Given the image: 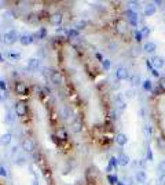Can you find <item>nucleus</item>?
<instances>
[{
  "mask_svg": "<svg viewBox=\"0 0 165 185\" xmlns=\"http://www.w3.org/2000/svg\"><path fill=\"white\" fill-rule=\"evenodd\" d=\"M114 105H116V109H118L120 112H124L127 109V98L123 93H116L114 94Z\"/></svg>",
  "mask_w": 165,
  "mask_h": 185,
  "instance_id": "nucleus-1",
  "label": "nucleus"
},
{
  "mask_svg": "<svg viewBox=\"0 0 165 185\" xmlns=\"http://www.w3.org/2000/svg\"><path fill=\"white\" fill-rule=\"evenodd\" d=\"M3 39H4V41L7 43V44H14L17 40H19V36H18L17 31L11 29V31L6 32L4 35H3Z\"/></svg>",
  "mask_w": 165,
  "mask_h": 185,
  "instance_id": "nucleus-2",
  "label": "nucleus"
},
{
  "mask_svg": "<svg viewBox=\"0 0 165 185\" xmlns=\"http://www.w3.org/2000/svg\"><path fill=\"white\" fill-rule=\"evenodd\" d=\"M125 17H127V21L131 26H138V13H134L128 9L125 13Z\"/></svg>",
  "mask_w": 165,
  "mask_h": 185,
  "instance_id": "nucleus-3",
  "label": "nucleus"
},
{
  "mask_svg": "<svg viewBox=\"0 0 165 185\" xmlns=\"http://www.w3.org/2000/svg\"><path fill=\"white\" fill-rule=\"evenodd\" d=\"M116 77L117 80H127V79H130V72H128V69L124 68V66H118L116 69Z\"/></svg>",
  "mask_w": 165,
  "mask_h": 185,
  "instance_id": "nucleus-4",
  "label": "nucleus"
},
{
  "mask_svg": "<svg viewBox=\"0 0 165 185\" xmlns=\"http://www.w3.org/2000/svg\"><path fill=\"white\" fill-rule=\"evenodd\" d=\"M150 62H152L154 69H161V68H164L165 59H164V57H161V55H154V57L150 59Z\"/></svg>",
  "mask_w": 165,
  "mask_h": 185,
  "instance_id": "nucleus-5",
  "label": "nucleus"
},
{
  "mask_svg": "<svg viewBox=\"0 0 165 185\" xmlns=\"http://www.w3.org/2000/svg\"><path fill=\"white\" fill-rule=\"evenodd\" d=\"M135 181L140 185H144L147 182V174L144 170H138V171L135 173Z\"/></svg>",
  "mask_w": 165,
  "mask_h": 185,
  "instance_id": "nucleus-6",
  "label": "nucleus"
},
{
  "mask_svg": "<svg viewBox=\"0 0 165 185\" xmlns=\"http://www.w3.org/2000/svg\"><path fill=\"white\" fill-rule=\"evenodd\" d=\"M14 109H15V113H17L18 116H25L28 113V108L26 105H25V102H22V101H19V102H17L15 104V106H14Z\"/></svg>",
  "mask_w": 165,
  "mask_h": 185,
  "instance_id": "nucleus-7",
  "label": "nucleus"
},
{
  "mask_svg": "<svg viewBox=\"0 0 165 185\" xmlns=\"http://www.w3.org/2000/svg\"><path fill=\"white\" fill-rule=\"evenodd\" d=\"M15 91H17V94H19V95H26V94H29V87H28L25 83L18 81V83H15Z\"/></svg>",
  "mask_w": 165,
  "mask_h": 185,
  "instance_id": "nucleus-8",
  "label": "nucleus"
},
{
  "mask_svg": "<svg viewBox=\"0 0 165 185\" xmlns=\"http://www.w3.org/2000/svg\"><path fill=\"white\" fill-rule=\"evenodd\" d=\"M62 21H63V17L61 13H55L50 17V22H51V25H54V26H59V25L62 24Z\"/></svg>",
  "mask_w": 165,
  "mask_h": 185,
  "instance_id": "nucleus-9",
  "label": "nucleus"
},
{
  "mask_svg": "<svg viewBox=\"0 0 165 185\" xmlns=\"http://www.w3.org/2000/svg\"><path fill=\"white\" fill-rule=\"evenodd\" d=\"M21 146H22V151H25V152H33V149H35V144L30 138H25Z\"/></svg>",
  "mask_w": 165,
  "mask_h": 185,
  "instance_id": "nucleus-10",
  "label": "nucleus"
},
{
  "mask_svg": "<svg viewBox=\"0 0 165 185\" xmlns=\"http://www.w3.org/2000/svg\"><path fill=\"white\" fill-rule=\"evenodd\" d=\"M157 13V7L154 6V3H149V4L144 6V10H143V14L144 17H152Z\"/></svg>",
  "mask_w": 165,
  "mask_h": 185,
  "instance_id": "nucleus-11",
  "label": "nucleus"
},
{
  "mask_svg": "<svg viewBox=\"0 0 165 185\" xmlns=\"http://www.w3.org/2000/svg\"><path fill=\"white\" fill-rule=\"evenodd\" d=\"M35 41V39H33V35H28V33H25V35H22V36H19V43L22 46H29L32 44Z\"/></svg>",
  "mask_w": 165,
  "mask_h": 185,
  "instance_id": "nucleus-12",
  "label": "nucleus"
},
{
  "mask_svg": "<svg viewBox=\"0 0 165 185\" xmlns=\"http://www.w3.org/2000/svg\"><path fill=\"white\" fill-rule=\"evenodd\" d=\"M51 81H52L55 86H61L63 83V77L61 75V72H52L51 73Z\"/></svg>",
  "mask_w": 165,
  "mask_h": 185,
  "instance_id": "nucleus-13",
  "label": "nucleus"
},
{
  "mask_svg": "<svg viewBox=\"0 0 165 185\" xmlns=\"http://www.w3.org/2000/svg\"><path fill=\"white\" fill-rule=\"evenodd\" d=\"M116 142L120 145V146L127 145V142H128V137H127V134H124V133H117L116 134Z\"/></svg>",
  "mask_w": 165,
  "mask_h": 185,
  "instance_id": "nucleus-14",
  "label": "nucleus"
},
{
  "mask_svg": "<svg viewBox=\"0 0 165 185\" xmlns=\"http://www.w3.org/2000/svg\"><path fill=\"white\" fill-rule=\"evenodd\" d=\"M143 50H144L146 53H149V54H153V53L157 50V44L154 41H146L144 46H143Z\"/></svg>",
  "mask_w": 165,
  "mask_h": 185,
  "instance_id": "nucleus-15",
  "label": "nucleus"
},
{
  "mask_svg": "<svg viewBox=\"0 0 165 185\" xmlns=\"http://www.w3.org/2000/svg\"><path fill=\"white\" fill-rule=\"evenodd\" d=\"M81 130H83V122L80 119H74L72 122V131L73 133H80Z\"/></svg>",
  "mask_w": 165,
  "mask_h": 185,
  "instance_id": "nucleus-16",
  "label": "nucleus"
},
{
  "mask_svg": "<svg viewBox=\"0 0 165 185\" xmlns=\"http://www.w3.org/2000/svg\"><path fill=\"white\" fill-rule=\"evenodd\" d=\"M127 26H128V24H127V21H124V19H117L116 21V29L120 33H124L125 31H127Z\"/></svg>",
  "mask_w": 165,
  "mask_h": 185,
  "instance_id": "nucleus-17",
  "label": "nucleus"
},
{
  "mask_svg": "<svg viewBox=\"0 0 165 185\" xmlns=\"http://www.w3.org/2000/svg\"><path fill=\"white\" fill-rule=\"evenodd\" d=\"M11 140H13V136H11L10 133H4V134L0 136V145L6 146V145H8L10 142H11Z\"/></svg>",
  "mask_w": 165,
  "mask_h": 185,
  "instance_id": "nucleus-18",
  "label": "nucleus"
},
{
  "mask_svg": "<svg viewBox=\"0 0 165 185\" xmlns=\"http://www.w3.org/2000/svg\"><path fill=\"white\" fill-rule=\"evenodd\" d=\"M117 159H118V164L123 166V167H125V166H128V164H130V156H128L127 154H121Z\"/></svg>",
  "mask_w": 165,
  "mask_h": 185,
  "instance_id": "nucleus-19",
  "label": "nucleus"
},
{
  "mask_svg": "<svg viewBox=\"0 0 165 185\" xmlns=\"http://www.w3.org/2000/svg\"><path fill=\"white\" fill-rule=\"evenodd\" d=\"M28 66H29V69H37L39 66H40V59L39 58H29L28 59Z\"/></svg>",
  "mask_w": 165,
  "mask_h": 185,
  "instance_id": "nucleus-20",
  "label": "nucleus"
},
{
  "mask_svg": "<svg viewBox=\"0 0 165 185\" xmlns=\"http://www.w3.org/2000/svg\"><path fill=\"white\" fill-rule=\"evenodd\" d=\"M130 81H131V84H132L134 87H136V86H139V84H142V83H143L142 79H140V76H139L138 73L132 75V76L130 77Z\"/></svg>",
  "mask_w": 165,
  "mask_h": 185,
  "instance_id": "nucleus-21",
  "label": "nucleus"
},
{
  "mask_svg": "<svg viewBox=\"0 0 165 185\" xmlns=\"http://www.w3.org/2000/svg\"><path fill=\"white\" fill-rule=\"evenodd\" d=\"M142 133H143V137H144L146 140H149V138L152 137V127L149 126V124H144V126L142 127Z\"/></svg>",
  "mask_w": 165,
  "mask_h": 185,
  "instance_id": "nucleus-22",
  "label": "nucleus"
},
{
  "mask_svg": "<svg viewBox=\"0 0 165 185\" xmlns=\"http://www.w3.org/2000/svg\"><path fill=\"white\" fill-rule=\"evenodd\" d=\"M124 95L127 99H134L135 97H136V91H135V89H128V90L124 93Z\"/></svg>",
  "mask_w": 165,
  "mask_h": 185,
  "instance_id": "nucleus-23",
  "label": "nucleus"
},
{
  "mask_svg": "<svg viewBox=\"0 0 165 185\" xmlns=\"http://www.w3.org/2000/svg\"><path fill=\"white\" fill-rule=\"evenodd\" d=\"M66 35H67V39H77L79 37V31L77 29H69L66 32Z\"/></svg>",
  "mask_w": 165,
  "mask_h": 185,
  "instance_id": "nucleus-24",
  "label": "nucleus"
},
{
  "mask_svg": "<svg viewBox=\"0 0 165 185\" xmlns=\"http://www.w3.org/2000/svg\"><path fill=\"white\" fill-rule=\"evenodd\" d=\"M142 86H143V90L144 91H150L153 89V81L149 80V79H146V80L142 83Z\"/></svg>",
  "mask_w": 165,
  "mask_h": 185,
  "instance_id": "nucleus-25",
  "label": "nucleus"
},
{
  "mask_svg": "<svg viewBox=\"0 0 165 185\" xmlns=\"http://www.w3.org/2000/svg\"><path fill=\"white\" fill-rule=\"evenodd\" d=\"M4 120H6V123H14V120H15V117H14V115H13V112L11 111H7V113H6V117H4Z\"/></svg>",
  "mask_w": 165,
  "mask_h": 185,
  "instance_id": "nucleus-26",
  "label": "nucleus"
},
{
  "mask_svg": "<svg viewBox=\"0 0 165 185\" xmlns=\"http://www.w3.org/2000/svg\"><path fill=\"white\" fill-rule=\"evenodd\" d=\"M14 163H15L17 166H25V164H26V158H25V156H18V158L14 160Z\"/></svg>",
  "mask_w": 165,
  "mask_h": 185,
  "instance_id": "nucleus-27",
  "label": "nucleus"
},
{
  "mask_svg": "<svg viewBox=\"0 0 165 185\" xmlns=\"http://www.w3.org/2000/svg\"><path fill=\"white\" fill-rule=\"evenodd\" d=\"M107 181H109L110 185H116L117 182H118V178H117L116 174H109V176H107Z\"/></svg>",
  "mask_w": 165,
  "mask_h": 185,
  "instance_id": "nucleus-28",
  "label": "nucleus"
},
{
  "mask_svg": "<svg viewBox=\"0 0 165 185\" xmlns=\"http://www.w3.org/2000/svg\"><path fill=\"white\" fill-rule=\"evenodd\" d=\"M37 19H39V17H37L36 14H29V15H26V21L29 24H36Z\"/></svg>",
  "mask_w": 165,
  "mask_h": 185,
  "instance_id": "nucleus-29",
  "label": "nucleus"
},
{
  "mask_svg": "<svg viewBox=\"0 0 165 185\" xmlns=\"http://www.w3.org/2000/svg\"><path fill=\"white\" fill-rule=\"evenodd\" d=\"M146 160H149V162H153V160H154V155H153V151L150 148L146 149Z\"/></svg>",
  "mask_w": 165,
  "mask_h": 185,
  "instance_id": "nucleus-30",
  "label": "nucleus"
},
{
  "mask_svg": "<svg viewBox=\"0 0 165 185\" xmlns=\"http://www.w3.org/2000/svg\"><path fill=\"white\" fill-rule=\"evenodd\" d=\"M140 33H142L143 39H146V37H149V36H150V29H149L147 26H143L142 29H140Z\"/></svg>",
  "mask_w": 165,
  "mask_h": 185,
  "instance_id": "nucleus-31",
  "label": "nucleus"
},
{
  "mask_svg": "<svg viewBox=\"0 0 165 185\" xmlns=\"http://www.w3.org/2000/svg\"><path fill=\"white\" fill-rule=\"evenodd\" d=\"M134 37H135V40L138 41H142L143 40V36H142V33H140V31H138V29H135L134 31Z\"/></svg>",
  "mask_w": 165,
  "mask_h": 185,
  "instance_id": "nucleus-32",
  "label": "nucleus"
},
{
  "mask_svg": "<svg viewBox=\"0 0 165 185\" xmlns=\"http://www.w3.org/2000/svg\"><path fill=\"white\" fill-rule=\"evenodd\" d=\"M123 182H124L125 185H135V178H132V177H125L124 180H123Z\"/></svg>",
  "mask_w": 165,
  "mask_h": 185,
  "instance_id": "nucleus-33",
  "label": "nucleus"
},
{
  "mask_svg": "<svg viewBox=\"0 0 165 185\" xmlns=\"http://www.w3.org/2000/svg\"><path fill=\"white\" fill-rule=\"evenodd\" d=\"M130 4H131V7H130L131 11H134V13H138V11H139V3H136V1H131Z\"/></svg>",
  "mask_w": 165,
  "mask_h": 185,
  "instance_id": "nucleus-34",
  "label": "nucleus"
},
{
  "mask_svg": "<svg viewBox=\"0 0 165 185\" xmlns=\"http://www.w3.org/2000/svg\"><path fill=\"white\" fill-rule=\"evenodd\" d=\"M109 164H110L113 169H116V170H117V166H118V159L114 158V156H113V158H110V163H109Z\"/></svg>",
  "mask_w": 165,
  "mask_h": 185,
  "instance_id": "nucleus-35",
  "label": "nucleus"
},
{
  "mask_svg": "<svg viewBox=\"0 0 165 185\" xmlns=\"http://www.w3.org/2000/svg\"><path fill=\"white\" fill-rule=\"evenodd\" d=\"M102 66H103V69H105V71H109V69H110V66H112V64H110V61H109V59H103V61H102Z\"/></svg>",
  "mask_w": 165,
  "mask_h": 185,
  "instance_id": "nucleus-36",
  "label": "nucleus"
},
{
  "mask_svg": "<svg viewBox=\"0 0 165 185\" xmlns=\"http://www.w3.org/2000/svg\"><path fill=\"white\" fill-rule=\"evenodd\" d=\"M157 169H158V171H161L162 174H165V160H161V162L158 163Z\"/></svg>",
  "mask_w": 165,
  "mask_h": 185,
  "instance_id": "nucleus-37",
  "label": "nucleus"
},
{
  "mask_svg": "<svg viewBox=\"0 0 165 185\" xmlns=\"http://www.w3.org/2000/svg\"><path fill=\"white\" fill-rule=\"evenodd\" d=\"M139 54H140V49H136V47H134V49L131 50V55H132L134 58L139 57Z\"/></svg>",
  "mask_w": 165,
  "mask_h": 185,
  "instance_id": "nucleus-38",
  "label": "nucleus"
},
{
  "mask_svg": "<svg viewBox=\"0 0 165 185\" xmlns=\"http://www.w3.org/2000/svg\"><path fill=\"white\" fill-rule=\"evenodd\" d=\"M158 87H160V90H165V77L158 79Z\"/></svg>",
  "mask_w": 165,
  "mask_h": 185,
  "instance_id": "nucleus-39",
  "label": "nucleus"
},
{
  "mask_svg": "<svg viewBox=\"0 0 165 185\" xmlns=\"http://www.w3.org/2000/svg\"><path fill=\"white\" fill-rule=\"evenodd\" d=\"M45 35H47V31H45L44 28H40V31H39V33H37L39 39H44Z\"/></svg>",
  "mask_w": 165,
  "mask_h": 185,
  "instance_id": "nucleus-40",
  "label": "nucleus"
},
{
  "mask_svg": "<svg viewBox=\"0 0 165 185\" xmlns=\"http://www.w3.org/2000/svg\"><path fill=\"white\" fill-rule=\"evenodd\" d=\"M69 116H70V112H69V109L67 108H63L62 109V117L66 120V119H69Z\"/></svg>",
  "mask_w": 165,
  "mask_h": 185,
  "instance_id": "nucleus-41",
  "label": "nucleus"
},
{
  "mask_svg": "<svg viewBox=\"0 0 165 185\" xmlns=\"http://www.w3.org/2000/svg\"><path fill=\"white\" fill-rule=\"evenodd\" d=\"M84 26H85V22H84V21H79V22L76 24V29H77V31H80V29H83Z\"/></svg>",
  "mask_w": 165,
  "mask_h": 185,
  "instance_id": "nucleus-42",
  "label": "nucleus"
},
{
  "mask_svg": "<svg viewBox=\"0 0 165 185\" xmlns=\"http://www.w3.org/2000/svg\"><path fill=\"white\" fill-rule=\"evenodd\" d=\"M0 176H1V177H7V176H8L7 170H6L3 166H0Z\"/></svg>",
  "mask_w": 165,
  "mask_h": 185,
  "instance_id": "nucleus-43",
  "label": "nucleus"
},
{
  "mask_svg": "<svg viewBox=\"0 0 165 185\" xmlns=\"http://www.w3.org/2000/svg\"><path fill=\"white\" fill-rule=\"evenodd\" d=\"M10 57L13 59H19L21 58V54L19 53H10Z\"/></svg>",
  "mask_w": 165,
  "mask_h": 185,
  "instance_id": "nucleus-44",
  "label": "nucleus"
},
{
  "mask_svg": "<svg viewBox=\"0 0 165 185\" xmlns=\"http://www.w3.org/2000/svg\"><path fill=\"white\" fill-rule=\"evenodd\" d=\"M157 145H158V148H161V149H165V142L162 140H157Z\"/></svg>",
  "mask_w": 165,
  "mask_h": 185,
  "instance_id": "nucleus-45",
  "label": "nucleus"
},
{
  "mask_svg": "<svg viewBox=\"0 0 165 185\" xmlns=\"http://www.w3.org/2000/svg\"><path fill=\"white\" fill-rule=\"evenodd\" d=\"M58 137H59V138H61V137H62V140H66V138H67V136H66V133H65V131H61V130H59L58 131Z\"/></svg>",
  "mask_w": 165,
  "mask_h": 185,
  "instance_id": "nucleus-46",
  "label": "nucleus"
},
{
  "mask_svg": "<svg viewBox=\"0 0 165 185\" xmlns=\"http://www.w3.org/2000/svg\"><path fill=\"white\" fill-rule=\"evenodd\" d=\"M158 184L160 185H165V174H161L160 178H158Z\"/></svg>",
  "mask_w": 165,
  "mask_h": 185,
  "instance_id": "nucleus-47",
  "label": "nucleus"
},
{
  "mask_svg": "<svg viewBox=\"0 0 165 185\" xmlns=\"http://www.w3.org/2000/svg\"><path fill=\"white\" fill-rule=\"evenodd\" d=\"M0 89H1V90H6V91H7V84H6L4 81L1 80V79H0Z\"/></svg>",
  "mask_w": 165,
  "mask_h": 185,
  "instance_id": "nucleus-48",
  "label": "nucleus"
},
{
  "mask_svg": "<svg viewBox=\"0 0 165 185\" xmlns=\"http://www.w3.org/2000/svg\"><path fill=\"white\" fill-rule=\"evenodd\" d=\"M43 93H44V95H50L51 94V90H50L48 87H44V89H43Z\"/></svg>",
  "mask_w": 165,
  "mask_h": 185,
  "instance_id": "nucleus-49",
  "label": "nucleus"
},
{
  "mask_svg": "<svg viewBox=\"0 0 165 185\" xmlns=\"http://www.w3.org/2000/svg\"><path fill=\"white\" fill-rule=\"evenodd\" d=\"M17 152H18V146L15 145V146H13V148H11V155H15Z\"/></svg>",
  "mask_w": 165,
  "mask_h": 185,
  "instance_id": "nucleus-50",
  "label": "nucleus"
},
{
  "mask_svg": "<svg viewBox=\"0 0 165 185\" xmlns=\"http://www.w3.org/2000/svg\"><path fill=\"white\" fill-rule=\"evenodd\" d=\"M110 49H112V51L117 50V44H116V43H112V44H110Z\"/></svg>",
  "mask_w": 165,
  "mask_h": 185,
  "instance_id": "nucleus-51",
  "label": "nucleus"
},
{
  "mask_svg": "<svg viewBox=\"0 0 165 185\" xmlns=\"http://www.w3.org/2000/svg\"><path fill=\"white\" fill-rule=\"evenodd\" d=\"M4 101H6V95H3L0 93V102H4Z\"/></svg>",
  "mask_w": 165,
  "mask_h": 185,
  "instance_id": "nucleus-52",
  "label": "nucleus"
},
{
  "mask_svg": "<svg viewBox=\"0 0 165 185\" xmlns=\"http://www.w3.org/2000/svg\"><path fill=\"white\" fill-rule=\"evenodd\" d=\"M139 115H140V117H144V109H140V111H139Z\"/></svg>",
  "mask_w": 165,
  "mask_h": 185,
  "instance_id": "nucleus-53",
  "label": "nucleus"
},
{
  "mask_svg": "<svg viewBox=\"0 0 165 185\" xmlns=\"http://www.w3.org/2000/svg\"><path fill=\"white\" fill-rule=\"evenodd\" d=\"M96 58H98V59H99V61H101V62H102L103 59H105V58H102V55L99 54V53H98V54H96Z\"/></svg>",
  "mask_w": 165,
  "mask_h": 185,
  "instance_id": "nucleus-54",
  "label": "nucleus"
},
{
  "mask_svg": "<svg viewBox=\"0 0 165 185\" xmlns=\"http://www.w3.org/2000/svg\"><path fill=\"white\" fill-rule=\"evenodd\" d=\"M154 4H157V6H161V4H162V1H158V0H156V1H154Z\"/></svg>",
  "mask_w": 165,
  "mask_h": 185,
  "instance_id": "nucleus-55",
  "label": "nucleus"
},
{
  "mask_svg": "<svg viewBox=\"0 0 165 185\" xmlns=\"http://www.w3.org/2000/svg\"><path fill=\"white\" fill-rule=\"evenodd\" d=\"M116 185H125V184H124V182H123V181H118V182H117Z\"/></svg>",
  "mask_w": 165,
  "mask_h": 185,
  "instance_id": "nucleus-56",
  "label": "nucleus"
},
{
  "mask_svg": "<svg viewBox=\"0 0 165 185\" xmlns=\"http://www.w3.org/2000/svg\"><path fill=\"white\" fill-rule=\"evenodd\" d=\"M32 185H39V182H37V181H33V182H32Z\"/></svg>",
  "mask_w": 165,
  "mask_h": 185,
  "instance_id": "nucleus-57",
  "label": "nucleus"
},
{
  "mask_svg": "<svg viewBox=\"0 0 165 185\" xmlns=\"http://www.w3.org/2000/svg\"><path fill=\"white\" fill-rule=\"evenodd\" d=\"M4 61V58H3V55H0V62H3Z\"/></svg>",
  "mask_w": 165,
  "mask_h": 185,
  "instance_id": "nucleus-58",
  "label": "nucleus"
}]
</instances>
